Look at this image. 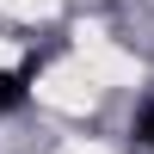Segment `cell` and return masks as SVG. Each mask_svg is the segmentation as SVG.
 <instances>
[{"label": "cell", "instance_id": "obj_2", "mask_svg": "<svg viewBox=\"0 0 154 154\" xmlns=\"http://www.w3.org/2000/svg\"><path fill=\"white\" fill-rule=\"evenodd\" d=\"M136 136H142V148H154V105L136 111Z\"/></svg>", "mask_w": 154, "mask_h": 154}, {"label": "cell", "instance_id": "obj_1", "mask_svg": "<svg viewBox=\"0 0 154 154\" xmlns=\"http://www.w3.org/2000/svg\"><path fill=\"white\" fill-rule=\"evenodd\" d=\"M25 80H31V68H25V74H0V111L25 105Z\"/></svg>", "mask_w": 154, "mask_h": 154}]
</instances>
